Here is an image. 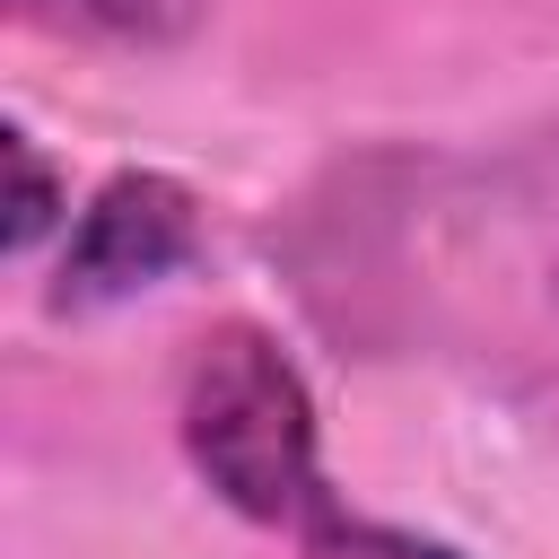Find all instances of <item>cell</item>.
<instances>
[{
  "label": "cell",
  "mask_w": 559,
  "mask_h": 559,
  "mask_svg": "<svg viewBox=\"0 0 559 559\" xmlns=\"http://www.w3.org/2000/svg\"><path fill=\"white\" fill-rule=\"evenodd\" d=\"M9 17L79 44H183L210 17V0H9Z\"/></svg>",
  "instance_id": "3957f363"
},
{
  "label": "cell",
  "mask_w": 559,
  "mask_h": 559,
  "mask_svg": "<svg viewBox=\"0 0 559 559\" xmlns=\"http://www.w3.org/2000/svg\"><path fill=\"white\" fill-rule=\"evenodd\" d=\"M9 175H17V192H9V245L26 253V245H44V227L61 218V175L44 166V148H35L26 131H9Z\"/></svg>",
  "instance_id": "5b68a950"
},
{
  "label": "cell",
  "mask_w": 559,
  "mask_h": 559,
  "mask_svg": "<svg viewBox=\"0 0 559 559\" xmlns=\"http://www.w3.org/2000/svg\"><path fill=\"white\" fill-rule=\"evenodd\" d=\"M192 253H201V201L175 175L131 166L79 210L61 271H52V314H105V306L157 288L166 271H183Z\"/></svg>",
  "instance_id": "7a4b0ae2"
},
{
  "label": "cell",
  "mask_w": 559,
  "mask_h": 559,
  "mask_svg": "<svg viewBox=\"0 0 559 559\" xmlns=\"http://www.w3.org/2000/svg\"><path fill=\"white\" fill-rule=\"evenodd\" d=\"M175 428H183L192 472L236 515H253V524H314L323 515L314 393L262 323H218L192 341Z\"/></svg>",
  "instance_id": "6da1fadb"
},
{
  "label": "cell",
  "mask_w": 559,
  "mask_h": 559,
  "mask_svg": "<svg viewBox=\"0 0 559 559\" xmlns=\"http://www.w3.org/2000/svg\"><path fill=\"white\" fill-rule=\"evenodd\" d=\"M306 559H463V550H445L428 533H402V524H367V515L323 507L306 524Z\"/></svg>",
  "instance_id": "277c9868"
}]
</instances>
